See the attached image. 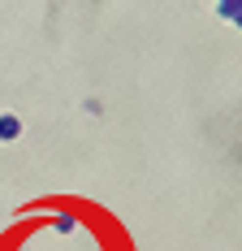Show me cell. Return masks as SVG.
<instances>
[{
  "instance_id": "1",
  "label": "cell",
  "mask_w": 242,
  "mask_h": 251,
  "mask_svg": "<svg viewBox=\"0 0 242 251\" xmlns=\"http://www.w3.org/2000/svg\"><path fill=\"white\" fill-rule=\"evenodd\" d=\"M22 126H18V117H0V139H13Z\"/></svg>"
}]
</instances>
